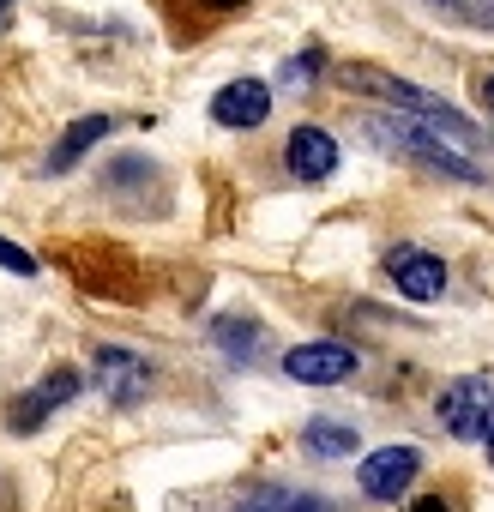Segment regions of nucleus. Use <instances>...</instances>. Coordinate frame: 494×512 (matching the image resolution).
<instances>
[{
  "label": "nucleus",
  "instance_id": "13",
  "mask_svg": "<svg viewBox=\"0 0 494 512\" xmlns=\"http://www.w3.org/2000/svg\"><path fill=\"white\" fill-rule=\"evenodd\" d=\"M302 452H314V458H350L356 452V428L338 422V416H314L302 428Z\"/></svg>",
  "mask_w": 494,
  "mask_h": 512
},
{
  "label": "nucleus",
  "instance_id": "6",
  "mask_svg": "<svg viewBox=\"0 0 494 512\" xmlns=\"http://www.w3.org/2000/svg\"><path fill=\"white\" fill-rule=\"evenodd\" d=\"M79 392H85V374H79V368H49V374H43V380L13 404V416H7V422H13V434H37V428H43L61 404H73Z\"/></svg>",
  "mask_w": 494,
  "mask_h": 512
},
{
  "label": "nucleus",
  "instance_id": "23",
  "mask_svg": "<svg viewBox=\"0 0 494 512\" xmlns=\"http://www.w3.org/2000/svg\"><path fill=\"white\" fill-rule=\"evenodd\" d=\"M482 446H488V464H494V434H488V440H482Z\"/></svg>",
  "mask_w": 494,
  "mask_h": 512
},
{
  "label": "nucleus",
  "instance_id": "3",
  "mask_svg": "<svg viewBox=\"0 0 494 512\" xmlns=\"http://www.w3.org/2000/svg\"><path fill=\"white\" fill-rule=\"evenodd\" d=\"M434 416H440V428H446L452 440H488V434H494V386H488L482 374H464V380H452V386L440 392Z\"/></svg>",
  "mask_w": 494,
  "mask_h": 512
},
{
  "label": "nucleus",
  "instance_id": "15",
  "mask_svg": "<svg viewBox=\"0 0 494 512\" xmlns=\"http://www.w3.org/2000/svg\"><path fill=\"white\" fill-rule=\"evenodd\" d=\"M0 266H7L13 278H37V260H31L19 241H7V235H0Z\"/></svg>",
  "mask_w": 494,
  "mask_h": 512
},
{
  "label": "nucleus",
  "instance_id": "7",
  "mask_svg": "<svg viewBox=\"0 0 494 512\" xmlns=\"http://www.w3.org/2000/svg\"><path fill=\"white\" fill-rule=\"evenodd\" d=\"M386 272H392V290L404 302H440L446 296V260L428 253V247H392Z\"/></svg>",
  "mask_w": 494,
  "mask_h": 512
},
{
  "label": "nucleus",
  "instance_id": "12",
  "mask_svg": "<svg viewBox=\"0 0 494 512\" xmlns=\"http://www.w3.org/2000/svg\"><path fill=\"white\" fill-rule=\"evenodd\" d=\"M211 344H217L229 362H254V356L266 350V326H260V320H235V314H229V320H217V326H211Z\"/></svg>",
  "mask_w": 494,
  "mask_h": 512
},
{
  "label": "nucleus",
  "instance_id": "1",
  "mask_svg": "<svg viewBox=\"0 0 494 512\" xmlns=\"http://www.w3.org/2000/svg\"><path fill=\"white\" fill-rule=\"evenodd\" d=\"M338 85H350V91H362V97H380L386 109H404L410 121H422V127H434L452 151H482L488 145V133H476V121L470 115H458L446 97H434V91H422V85H410V79H398V73H380V67H368V61H350V67H338Z\"/></svg>",
  "mask_w": 494,
  "mask_h": 512
},
{
  "label": "nucleus",
  "instance_id": "11",
  "mask_svg": "<svg viewBox=\"0 0 494 512\" xmlns=\"http://www.w3.org/2000/svg\"><path fill=\"white\" fill-rule=\"evenodd\" d=\"M103 133H115V121H109V115H79V121L55 139V151H49V175H67L91 145H103Z\"/></svg>",
  "mask_w": 494,
  "mask_h": 512
},
{
  "label": "nucleus",
  "instance_id": "2",
  "mask_svg": "<svg viewBox=\"0 0 494 512\" xmlns=\"http://www.w3.org/2000/svg\"><path fill=\"white\" fill-rule=\"evenodd\" d=\"M362 133H368V145H380V151H392V157H404V163H416V169H428V175H446V181H458V187H482V169H476L464 151H452L434 127H422V121H410V115H368Z\"/></svg>",
  "mask_w": 494,
  "mask_h": 512
},
{
  "label": "nucleus",
  "instance_id": "10",
  "mask_svg": "<svg viewBox=\"0 0 494 512\" xmlns=\"http://www.w3.org/2000/svg\"><path fill=\"white\" fill-rule=\"evenodd\" d=\"M338 139L326 133V127H314V121H302V127H290V139H284V169L296 175V181H326L332 169H338Z\"/></svg>",
  "mask_w": 494,
  "mask_h": 512
},
{
  "label": "nucleus",
  "instance_id": "19",
  "mask_svg": "<svg viewBox=\"0 0 494 512\" xmlns=\"http://www.w3.org/2000/svg\"><path fill=\"white\" fill-rule=\"evenodd\" d=\"M404 512H452V500H446V494H422V500H410Z\"/></svg>",
  "mask_w": 494,
  "mask_h": 512
},
{
  "label": "nucleus",
  "instance_id": "8",
  "mask_svg": "<svg viewBox=\"0 0 494 512\" xmlns=\"http://www.w3.org/2000/svg\"><path fill=\"white\" fill-rule=\"evenodd\" d=\"M416 470H422V452H416V446H380V452L362 458L356 488H362L368 500H398V494L416 482Z\"/></svg>",
  "mask_w": 494,
  "mask_h": 512
},
{
  "label": "nucleus",
  "instance_id": "14",
  "mask_svg": "<svg viewBox=\"0 0 494 512\" xmlns=\"http://www.w3.org/2000/svg\"><path fill=\"white\" fill-rule=\"evenodd\" d=\"M320 67H326V49H308V55H290V61H284V67H278V79H284V85H290V91H308V85H314V73H320Z\"/></svg>",
  "mask_w": 494,
  "mask_h": 512
},
{
  "label": "nucleus",
  "instance_id": "9",
  "mask_svg": "<svg viewBox=\"0 0 494 512\" xmlns=\"http://www.w3.org/2000/svg\"><path fill=\"white\" fill-rule=\"evenodd\" d=\"M266 115H272V85L266 79H235L211 97V121L229 127V133H254V127H266Z\"/></svg>",
  "mask_w": 494,
  "mask_h": 512
},
{
  "label": "nucleus",
  "instance_id": "5",
  "mask_svg": "<svg viewBox=\"0 0 494 512\" xmlns=\"http://www.w3.org/2000/svg\"><path fill=\"white\" fill-rule=\"evenodd\" d=\"M356 368H362V356H356L350 344H332V338L296 344V350L284 356V374H290L296 386H344Z\"/></svg>",
  "mask_w": 494,
  "mask_h": 512
},
{
  "label": "nucleus",
  "instance_id": "20",
  "mask_svg": "<svg viewBox=\"0 0 494 512\" xmlns=\"http://www.w3.org/2000/svg\"><path fill=\"white\" fill-rule=\"evenodd\" d=\"M476 97H482V109H488V115H494V67H488V73H482V79H476Z\"/></svg>",
  "mask_w": 494,
  "mask_h": 512
},
{
  "label": "nucleus",
  "instance_id": "21",
  "mask_svg": "<svg viewBox=\"0 0 494 512\" xmlns=\"http://www.w3.org/2000/svg\"><path fill=\"white\" fill-rule=\"evenodd\" d=\"M13 7H19V0H0V25H7V19H13Z\"/></svg>",
  "mask_w": 494,
  "mask_h": 512
},
{
  "label": "nucleus",
  "instance_id": "4",
  "mask_svg": "<svg viewBox=\"0 0 494 512\" xmlns=\"http://www.w3.org/2000/svg\"><path fill=\"white\" fill-rule=\"evenodd\" d=\"M151 362L139 356V350H121V344H97V386H103V398L115 404V410H133V404H145L151 398Z\"/></svg>",
  "mask_w": 494,
  "mask_h": 512
},
{
  "label": "nucleus",
  "instance_id": "17",
  "mask_svg": "<svg viewBox=\"0 0 494 512\" xmlns=\"http://www.w3.org/2000/svg\"><path fill=\"white\" fill-rule=\"evenodd\" d=\"M278 506H284V488H254L235 512H278Z\"/></svg>",
  "mask_w": 494,
  "mask_h": 512
},
{
  "label": "nucleus",
  "instance_id": "16",
  "mask_svg": "<svg viewBox=\"0 0 494 512\" xmlns=\"http://www.w3.org/2000/svg\"><path fill=\"white\" fill-rule=\"evenodd\" d=\"M464 25H476V31H494V0H458L452 7Z\"/></svg>",
  "mask_w": 494,
  "mask_h": 512
},
{
  "label": "nucleus",
  "instance_id": "22",
  "mask_svg": "<svg viewBox=\"0 0 494 512\" xmlns=\"http://www.w3.org/2000/svg\"><path fill=\"white\" fill-rule=\"evenodd\" d=\"M205 7H247V0H205Z\"/></svg>",
  "mask_w": 494,
  "mask_h": 512
},
{
  "label": "nucleus",
  "instance_id": "18",
  "mask_svg": "<svg viewBox=\"0 0 494 512\" xmlns=\"http://www.w3.org/2000/svg\"><path fill=\"white\" fill-rule=\"evenodd\" d=\"M278 512H332V506H326L320 494H284V506H278Z\"/></svg>",
  "mask_w": 494,
  "mask_h": 512
}]
</instances>
